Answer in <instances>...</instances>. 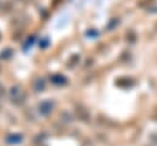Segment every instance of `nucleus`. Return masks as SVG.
Segmentation results:
<instances>
[{
  "label": "nucleus",
  "instance_id": "obj_1",
  "mask_svg": "<svg viewBox=\"0 0 157 146\" xmlns=\"http://www.w3.org/2000/svg\"><path fill=\"white\" fill-rule=\"evenodd\" d=\"M156 118H157V110H156Z\"/></svg>",
  "mask_w": 157,
  "mask_h": 146
}]
</instances>
